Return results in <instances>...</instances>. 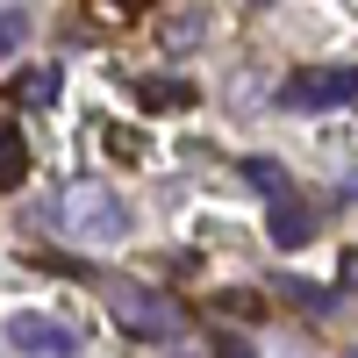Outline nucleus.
I'll list each match as a JSON object with an SVG mask.
<instances>
[{
    "label": "nucleus",
    "instance_id": "1",
    "mask_svg": "<svg viewBox=\"0 0 358 358\" xmlns=\"http://www.w3.org/2000/svg\"><path fill=\"white\" fill-rule=\"evenodd\" d=\"M50 215L65 222L72 244H94V251L129 236V208H122V194H115L108 179H65V194H57Z\"/></svg>",
    "mask_w": 358,
    "mask_h": 358
},
{
    "label": "nucleus",
    "instance_id": "13",
    "mask_svg": "<svg viewBox=\"0 0 358 358\" xmlns=\"http://www.w3.org/2000/svg\"><path fill=\"white\" fill-rule=\"evenodd\" d=\"M108 151H115V158H143V136H136V129H108Z\"/></svg>",
    "mask_w": 358,
    "mask_h": 358
},
{
    "label": "nucleus",
    "instance_id": "2",
    "mask_svg": "<svg viewBox=\"0 0 358 358\" xmlns=\"http://www.w3.org/2000/svg\"><path fill=\"white\" fill-rule=\"evenodd\" d=\"M108 308H115V322H122L129 337H179V301L172 294H158V287H115L108 294Z\"/></svg>",
    "mask_w": 358,
    "mask_h": 358
},
{
    "label": "nucleus",
    "instance_id": "6",
    "mask_svg": "<svg viewBox=\"0 0 358 358\" xmlns=\"http://www.w3.org/2000/svg\"><path fill=\"white\" fill-rule=\"evenodd\" d=\"M57 86H65V72H57V65H29V72L15 79V101H22V108H50Z\"/></svg>",
    "mask_w": 358,
    "mask_h": 358
},
{
    "label": "nucleus",
    "instance_id": "15",
    "mask_svg": "<svg viewBox=\"0 0 358 358\" xmlns=\"http://www.w3.org/2000/svg\"><path fill=\"white\" fill-rule=\"evenodd\" d=\"M351 358H358V351H351Z\"/></svg>",
    "mask_w": 358,
    "mask_h": 358
},
{
    "label": "nucleus",
    "instance_id": "4",
    "mask_svg": "<svg viewBox=\"0 0 358 358\" xmlns=\"http://www.w3.org/2000/svg\"><path fill=\"white\" fill-rule=\"evenodd\" d=\"M8 344L29 351V358H79V330L57 322V315H36V308L8 315Z\"/></svg>",
    "mask_w": 358,
    "mask_h": 358
},
{
    "label": "nucleus",
    "instance_id": "14",
    "mask_svg": "<svg viewBox=\"0 0 358 358\" xmlns=\"http://www.w3.org/2000/svg\"><path fill=\"white\" fill-rule=\"evenodd\" d=\"M215 358H258V351L236 337V330H222V337H215Z\"/></svg>",
    "mask_w": 358,
    "mask_h": 358
},
{
    "label": "nucleus",
    "instance_id": "5",
    "mask_svg": "<svg viewBox=\"0 0 358 358\" xmlns=\"http://www.w3.org/2000/svg\"><path fill=\"white\" fill-rule=\"evenodd\" d=\"M265 229H273V244H280V251H301V244H315V208H308V201H294V194H280V201H273V215H265Z\"/></svg>",
    "mask_w": 358,
    "mask_h": 358
},
{
    "label": "nucleus",
    "instance_id": "12",
    "mask_svg": "<svg viewBox=\"0 0 358 358\" xmlns=\"http://www.w3.org/2000/svg\"><path fill=\"white\" fill-rule=\"evenodd\" d=\"M158 36H165L172 50H179V43H194V36H201V15H165V22H158Z\"/></svg>",
    "mask_w": 358,
    "mask_h": 358
},
{
    "label": "nucleus",
    "instance_id": "10",
    "mask_svg": "<svg viewBox=\"0 0 358 358\" xmlns=\"http://www.w3.org/2000/svg\"><path fill=\"white\" fill-rule=\"evenodd\" d=\"M244 187H258L265 201H280V194H287V172H280V158H244Z\"/></svg>",
    "mask_w": 358,
    "mask_h": 358
},
{
    "label": "nucleus",
    "instance_id": "9",
    "mask_svg": "<svg viewBox=\"0 0 358 358\" xmlns=\"http://www.w3.org/2000/svg\"><path fill=\"white\" fill-rule=\"evenodd\" d=\"M22 179H29V143L8 129V136H0V194H15Z\"/></svg>",
    "mask_w": 358,
    "mask_h": 358
},
{
    "label": "nucleus",
    "instance_id": "8",
    "mask_svg": "<svg viewBox=\"0 0 358 358\" xmlns=\"http://www.w3.org/2000/svg\"><path fill=\"white\" fill-rule=\"evenodd\" d=\"M273 294H287V301H294V308H308V315H330V308H337V294H330V287H315V280H280Z\"/></svg>",
    "mask_w": 358,
    "mask_h": 358
},
{
    "label": "nucleus",
    "instance_id": "3",
    "mask_svg": "<svg viewBox=\"0 0 358 358\" xmlns=\"http://www.w3.org/2000/svg\"><path fill=\"white\" fill-rule=\"evenodd\" d=\"M287 108H337V101H358V65H315V72H294L280 86Z\"/></svg>",
    "mask_w": 358,
    "mask_h": 358
},
{
    "label": "nucleus",
    "instance_id": "7",
    "mask_svg": "<svg viewBox=\"0 0 358 358\" xmlns=\"http://www.w3.org/2000/svg\"><path fill=\"white\" fill-rule=\"evenodd\" d=\"M143 108H194V79H136Z\"/></svg>",
    "mask_w": 358,
    "mask_h": 358
},
{
    "label": "nucleus",
    "instance_id": "11",
    "mask_svg": "<svg viewBox=\"0 0 358 358\" xmlns=\"http://www.w3.org/2000/svg\"><path fill=\"white\" fill-rule=\"evenodd\" d=\"M22 43H29V15L22 8H0V65H8Z\"/></svg>",
    "mask_w": 358,
    "mask_h": 358
}]
</instances>
